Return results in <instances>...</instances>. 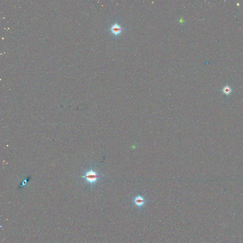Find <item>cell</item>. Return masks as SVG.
I'll list each match as a JSON object with an SVG mask.
<instances>
[{"label": "cell", "instance_id": "1", "mask_svg": "<svg viewBox=\"0 0 243 243\" xmlns=\"http://www.w3.org/2000/svg\"><path fill=\"white\" fill-rule=\"evenodd\" d=\"M103 177H104V175L99 174L93 168V166L92 165L90 168L86 171L84 175L81 176L82 178H84L86 182L90 185L91 188L97 184L99 178Z\"/></svg>", "mask_w": 243, "mask_h": 243}, {"label": "cell", "instance_id": "2", "mask_svg": "<svg viewBox=\"0 0 243 243\" xmlns=\"http://www.w3.org/2000/svg\"><path fill=\"white\" fill-rule=\"evenodd\" d=\"M133 202L136 206L140 208L144 206V205L146 204V200L144 197L140 195H139L133 198Z\"/></svg>", "mask_w": 243, "mask_h": 243}, {"label": "cell", "instance_id": "3", "mask_svg": "<svg viewBox=\"0 0 243 243\" xmlns=\"http://www.w3.org/2000/svg\"><path fill=\"white\" fill-rule=\"evenodd\" d=\"M123 29L122 27H121V25L117 23H114V24L112 25V26L110 28V30H111L112 33L115 36L120 34L122 32Z\"/></svg>", "mask_w": 243, "mask_h": 243}, {"label": "cell", "instance_id": "4", "mask_svg": "<svg viewBox=\"0 0 243 243\" xmlns=\"http://www.w3.org/2000/svg\"><path fill=\"white\" fill-rule=\"evenodd\" d=\"M29 181V180H28V178H25V179L22 182V183H21V187H23L24 185H25L26 184H27V182H28Z\"/></svg>", "mask_w": 243, "mask_h": 243}]
</instances>
